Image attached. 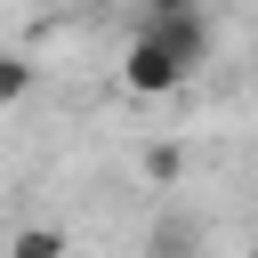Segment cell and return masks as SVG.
Instances as JSON below:
<instances>
[{"instance_id":"6da1fadb","label":"cell","mask_w":258,"mask_h":258,"mask_svg":"<svg viewBox=\"0 0 258 258\" xmlns=\"http://www.w3.org/2000/svg\"><path fill=\"white\" fill-rule=\"evenodd\" d=\"M185 81H194V64H185L153 24H137V32H129V48H121V89L153 105V97H177Z\"/></svg>"},{"instance_id":"7a4b0ae2","label":"cell","mask_w":258,"mask_h":258,"mask_svg":"<svg viewBox=\"0 0 258 258\" xmlns=\"http://www.w3.org/2000/svg\"><path fill=\"white\" fill-rule=\"evenodd\" d=\"M145 258H210V226L194 210H161L145 234Z\"/></svg>"},{"instance_id":"3957f363","label":"cell","mask_w":258,"mask_h":258,"mask_svg":"<svg viewBox=\"0 0 258 258\" xmlns=\"http://www.w3.org/2000/svg\"><path fill=\"white\" fill-rule=\"evenodd\" d=\"M8 258H73V234L64 226H16L8 234Z\"/></svg>"},{"instance_id":"277c9868","label":"cell","mask_w":258,"mask_h":258,"mask_svg":"<svg viewBox=\"0 0 258 258\" xmlns=\"http://www.w3.org/2000/svg\"><path fill=\"white\" fill-rule=\"evenodd\" d=\"M24 97H32V64L16 48H0V105H24Z\"/></svg>"},{"instance_id":"5b68a950","label":"cell","mask_w":258,"mask_h":258,"mask_svg":"<svg viewBox=\"0 0 258 258\" xmlns=\"http://www.w3.org/2000/svg\"><path fill=\"white\" fill-rule=\"evenodd\" d=\"M185 8H202V0H145V16H185Z\"/></svg>"}]
</instances>
